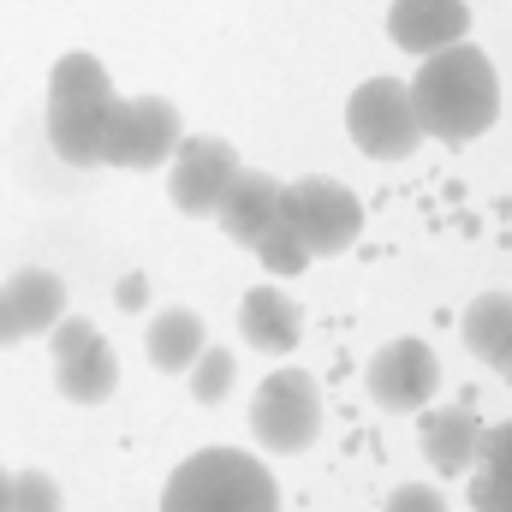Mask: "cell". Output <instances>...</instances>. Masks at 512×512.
Listing matches in <instances>:
<instances>
[{"instance_id": "1", "label": "cell", "mask_w": 512, "mask_h": 512, "mask_svg": "<svg viewBox=\"0 0 512 512\" xmlns=\"http://www.w3.org/2000/svg\"><path fill=\"white\" fill-rule=\"evenodd\" d=\"M405 90H411V108H417L423 137H441V143H471V137H483V131L495 126V114H501V78H495L489 54L471 48V42L423 54L417 78Z\"/></svg>"}, {"instance_id": "10", "label": "cell", "mask_w": 512, "mask_h": 512, "mask_svg": "<svg viewBox=\"0 0 512 512\" xmlns=\"http://www.w3.org/2000/svg\"><path fill=\"white\" fill-rule=\"evenodd\" d=\"M274 215H280V179H268V173H256V167H239V173L227 179L221 203H215L221 233H227L233 245H245V251L274 227Z\"/></svg>"}, {"instance_id": "17", "label": "cell", "mask_w": 512, "mask_h": 512, "mask_svg": "<svg viewBox=\"0 0 512 512\" xmlns=\"http://www.w3.org/2000/svg\"><path fill=\"white\" fill-rule=\"evenodd\" d=\"M477 477H471V507L477 512H512V423L489 429L477 447Z\"/></svg>"}, {"instance_id": "14", "label": "cell", "mask_w": 512, "mask_h": 512, "mask_svg": "<svg viewBox=\"0 0 512 512\" xmlns=\"http://www.w3.org/2000/svg\"><path fill=\"white\" fill-rule=\"evenodd\" d=\"M6 298H12V316H18L24 340H30V334H48V328L66 316V280L48 274V268H18V274L6 280Z\"/></svg>"}, {"instance_id": "8", "label": "cell", "mask_w": 512, "mask_h": 512, "mask_svg": "<svg viewBox=\"0 0 512 512\" xmlns=\"http://www.w3.org/2000/svg\"><path fill=\"white\" fill-rule=\"evenodd\" d=\"M370 399L382 411H423L429 393L441 387V358L423 346V340H393L370 358Z\"/></svg>"}, {"instance_id": "20", "label": "cell", "mask_w": 512, "mask_h": 512, "mask_svg": "<svg viewBox=\"0 0 512 512\" xmlns=\"http://www.w3.org/2000/svg\"><path fill=\"white\" fill-rule=\"evenodd\" d=\"M251 251L262 256V268H268L274 280H292V274H304V268L316 262V256L304 251V239H298V233H292V227H286L280 215H274V227H268V233L256 239Z\"/></svg>"}, {"instance_id": "23", "label": "cell", "mask_w": 512, "mask_h": 512, "mask_svg": "<svg viewBox=\"0 0 512 512\" xmlns=\"http://www.w3.org/2000/svg\"><path fill=\"white\" fill-rule=\"evenodd\" d=\"M90 340H96V322H84V316H60V322L48 328V352H54V364L72 358V352H84Z\"/></svg>"}, {"instance_id": "13", "label": "cell", "mask_w": 512, "mask_h": 512, "mask_svg": "<svg viewBox=\"0 0 512 512\" xmlns=\"http://www.w3.org/2000/svg\"><path fill=\"white\" fill-rule=\"evenodd\" d=\"M417 447L435 471H471L477 447H483V423L459 405H441V411H423L417 423Z\"/></svg>"}, {"instance_id": "2", "label": "cell", "mask_w": 512, "mask_h": 512, "mask_svg": "<svg viewBox=\"0 0 512 512\" xmlns=\"http://www.w3.org/2000/svg\"><path fill=\"white\" fill-rule=\"evenodd\" d=\"M161 512H280V489L262 459L239 447H203L167 477Z\"/></svg>"}, {"instance_id": "26", "label": "cell", "mask_w": 512, "mask_h": 512, "mask_svg": "<svg viewBox=\"0 0 512 512\" xmlns=\"http://www.w3.org/2000/svg\"><path fill=\"white\" fill-rule=\"evenodd\" d=\"M18 340H24V328H18L12 298H6V286H0V346H18Z\"/></svg>"}, {"instance_id": "21", "label": "cell", "mask_w": 512, "mask_h": 512, "mask_svg": "<svg viewBox=\"0 0 512 512\" xmlns=\"http://www.w3.org/2000/svg\"><path fill=\"white\" fill-rule=\"evenodd\" d=\"M227 393H233V352L203 346V352L191 358V399H197V405H221Z\"/></svg>"}, {"instance_id": "19", "label": "cell", "mask_w": 512, "mask_h": 512, "mask_svg": "<svg viewBox=\"0 0 512 512\" xmlns=\"http://www.w3.org/2000/svg\"><path fill=\"white\" fill-rule=\"evenodd\" d=\"M512 334V298L507 292H483L471 310H465V346L477 358H495V346Z\"/></svg>"}, {"instance_id": "6", "label": "cell", "mask_w": 512, "mask_h": 512, "mask_svg": "<svg viewBox=\"0 0 512 512\" xmlns=\"http://www.w3.org/2000/svg\"><path fill=\"white\" fill-rule=\"evenodd\" d=\"M179 108L167 96H114V114H108V143H102V167H161L173 149H179Z\"/></svg>"}, {"instance_id": "24", "label": "cell", "mask_w": 512, "mask_h": 512, "mask_svg": "<svg viewBox=\"0 0 512 512\" xmlns=\"http://www.w3.org/2000/svg\"><path fill=\"white\" fill-rule=\"evenodd\" d=\"M387 512H447V501H441L429 483H405V489L387 495Z\"/></svg>"}, {"instance_id": "11", "label": "cell", "mask_w": 512, "mask_h": 512, "mask_svg": "<svg viewBox=\"0 0 512 512\" xmlns=\"http://www.w3.org/2000/svg\"><path fill=\"white\" fill-rule=\"evenodd\" d=\"M108 114H114V96H102V102H48V143L60 149V161L96 167L102 143H108Z\"/></svg>"}, {"instance_id": "27", "label": "cell", "mask_w": 512, "mask_h": 512, "mask_svg": "<svg viewBox=\"0 0 512 512\" xmlns=\"http://www.w3.org/2000/svg\"><path fill=\"white\" fill-rule=\"evenodd\" d=\"M489 364H495L501 376H512V334H507V340H501V346H495V358H489Z\"/></svg>"}, {"instance_id": "16", "label": "cell", "mask_w": 512, "mask_h": 512, "mask_svg": "<svg viewBox=\"0 0 512 512\" xmlns=\"http://www.w3.org/2000/svg\"><path fill=\"white\" fill-rule=\"evenodd\" d=\"M114 387H120V352H114L102 334H96L84 352L60 358V393H66V399L102 405V399H114Z\"/></svg>"}, {"instance_id": "7", "label": "cell", "mask_w": 512, "mask_h": 512, "mask_svg": "<svg viewBox=\"0 0 512 512\" xmlns=\"http://www.w3.org/2000/svg\"><path fill=\"white\" fill-rule=\"evenodd\" d=\"M167 161H173L167 197H173V209H185V215H215L227 179L239 173V155H233L227 137H179V149H173Z\"/></svg>"}, {"instance_id": "4", "label": "cell", "mask_w": 512, "mask_h": 512, "mask_svg": "<svg viewBox=\"0 0 512 512\" xmlns=\"http://www.w3.org/2000/svg\"><path fill=\"white\" fill-rule=\"evenodd\" d=\"M346 131H352V143H358L370 161H405V155L423 143L411 90H405L399 78H370V84H358L352 102H346Z\"/></svg>"}, {"instance_id": "22", "label": "cell", "mask_w": 512, "mask_h": 512, "mask_svg": "<svg viewBox=\"0 0 512 512\" xmlns=\"http://www.w3.org/2000/svg\"><path fill=\"white\" fill-rule=\"evenodd\" d=\"M60 489H54V477H42V471H18L12 477V507L6 512H60Z\"/></svg>"}, {"instance_id": "28", "label": "cell", "mask_w": 512, "mask_h": 512, "mask_svg": "<svg viewBox=\"0 0 512 512\" xmlns=\"http://www.w3.org/2000/svg\"><path fill=\"white\" fill-rule=\"evenodd\" d=\"M12 507V477H6V471H0V512Z\"/></svg>"}, {"instance_id": "18", "label": "cell", "mask_w": 512, "mask_h": 512, "mask_svg": "<svg viewBox=\"0 0 512 512\" xmlns=\"http://www.w3.org/2000/svg\"><path fill=\"white\" fill-rule=\"evenodd\" d=\"M102 96H114V78L96 54H66L48 78V102H102Z\"/></svg>"}, {"instance_id": "25", "label": "cell", "mask_w": 512, "mask_h": 512, "mask_svg": "<svg viewBox=\"0 0 512 512\" xmlns=\"http://www.w3.org/2000/svg\"><path fill=\"white\" fill-rule=\"evenodd\" d=\"M143 304H149V280L143 274H126L120 280V310H143Z\"/></svg>"}, {"instance_id": "15", "label": "cell", "mask_w": 512, "mask_h": 512, "mask_svg": "<svg viewBox=\"0 0 512 512\" xmlns=\"http://www.w3.org/2000/svg\"><path fill=\"white\" fill-rule=\"evenodd\" d=\"M203 316L197 310H161L149 328H143V352H149V364L155 370H167V376H179V370H191V358L203 352Z\"/></svg>"}, {"instance_id": "9", "label": "cell", "mask_w": 512, "mask_h": 512, "mask_svg": "<svg viewBox=\"0 0 512 512\" xmlns=\"http://www.w3.org/2000/svg\"><path fill=\"white\" fill-rule=\"evenodd\" d=\"M471 30V12L465 0H393L387 6V36L405 48V54H441L453 42H465Z\"/></svg>"}, {"instance_id": "5", "label": "cell", "mask_w": 512, "mask_h": 512, "mask_svg": "<svg viewBox=\"0 0 512 512\" xmlns=\"http://www.w3.org/2000/svg\"><path fill=\"white\" fill-rule=\"evenodd\" d=\"M251 429L268 453H304L322 429V393L304 370H274L251 399Z\"/></svg>"}, {"instance_id": "3", "label": "cell", "mask_w": 512, "mask_h": 512, "mask_svg": "<svg viewBox=\"0 0 512 512\" xmlns=\"http://www.w3.org/2000/svg\"><path fill=\"white\" fill-rule=\"evenodd\" d=\"M280 221L304 239L310 256H340L358 245L364 233V203L340 185V179H298V185H280Z\"/></svg>"}, {"instance_id": "12", "label": "cell", "mask_w": 512, "mask_h": 512, "mask_svg": "<svg viewBox=\"0 0 512 512\" xmlns=\"http://www.w3.org/2000/svg\"><path fill=\"white\" fill-rule=\"evenodd\" d=\"M239 334L256 352H292L304 340V310L280 286H251L239 304Z\"/></svg>"}]
</instances>
